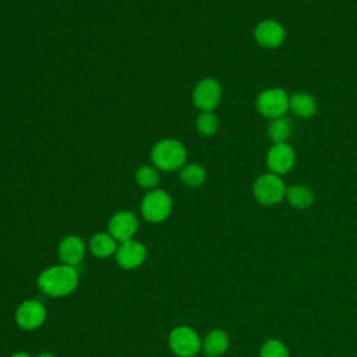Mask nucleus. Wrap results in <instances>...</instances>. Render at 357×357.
Returning a JSON list of instances; mask_svg holds the SVG:
<instances>
[{"label":"nucleus","instance_id":"0eeeda50","mask_svg":"<svg viewBox=\"0 0 357 357\" xmlns=\"http://www.w3.org/2000/svg\"><path fill=\"white\" fill-rule=\"evenodd\" d=\"M222 99L220 84L211 77L202 78L192 89V103L201 112H213Z\"/></svg>","mask_w":357,"mask_h":357},{"label":"nucleus","instance_id":"2eb2a0df","mask_svg":"<svg viewBox=\"0 0 357 357\" xmlns=\"http://www.w3.org/2000/svg\"><path fill=\"white\" fill-rule=\"evenodd\" d=\"M119 247V243L106 231H98L95 233L89 241H88V248H89V252L99 258V259H103V258H109L112 255L116 254V250Z\"/></svg>","mask_w":357,"mask_h":357},{"label":"nucleus","instance_id":"9b49d317","mask_svg":"<svg viewBox=\"0 0 357 357\" xmlns=\"http://www.w3.org/2000/svg\"><path fill=\"white\" fill-rule=\"evenodd\" d=\"M296 163V153L287 142L273 144L266 153V166L271 173L283 176L289 173Z\"/></svg>","mask_w":357,"mask_h":357},{"label":"nucleus","instance_id":"20e7f679","mask_svg":"<svg viewBox=\"0 0 357 357\" xmlns=\"http://www.w3.org/2000/svg\"><path fill=\"white\" fill-rule=\"evenodd\" d=\"M286 194V185L280 176L275 173H264L254 181L252 195L255 201L264 206L279 204Z\"/></svg>","mask_w":357,"mask_h":357},{"label":"nucleus","instance_id":"4be33fe9","mask_svg":"<svg viewBox=\"0 0 357 357\" xmlns=\"http://www.w3.org/2000/svg\"><path fill=\"white\" fill-rule=\"evenodd\" d=\"M259 357H290L286 344L279 339H269L264 342L259 349Z\"/></svg>","mask_w":357,"mask_h":357},{"label":"nucleus","instance_id":"aec40b11","mask_svg":"<svg viewBox=\"0 0 357 357\" xmlns=\"http://www.w3.org/2000/svg\"><path fill=\"white\" fill-rule=\"evenodd\" d=\"M291 134V123L287 117L282 116L271 120L268 127V137L273 144L286 142Z\"/></svg>","mask_w":357,"mask_h":357},{"label":"nucleus","instance_id":"dca6fc26","mask_svg":"<svg viewBox=\"0 0 357 357\" xmlns=\"http://www.w3.org/2000/svg\"><path fill=\"white\" fill-rule=\"evenodd\" d=\"M290 110L301 119H308L317 112V100L311 93L296 92L290 96Z\"/></svg>","mask_w":357,"mask_h":357},{"label":"nucleus","instance_id":"ddd939ff","mask_svg":"<svg viewBox=\"0 0 357 357\" xmlns=\"http://www.w3.org/2000/svg\"><path fill=\"white\" fill-rule=\"evenodd\" d=\"M85 250H86L85 241L77 234H70V236H66L59 243L57 255L61 264L78 268V265L85 257Z\"/></svg>","mask_w":357,"mask_h":357},{"label":"nucleus","instance_id":"f8f14e48","mask_svg":"<svg viewBox=\"0 0 357 357\" xmlns=\"http://www.w3.org/2000/svg\"><path fill=\"white\" fill-rule=\"evenodd\" d=\"M286 31L283 25L275 20H264L254 28L255 42L266 49H275L283 43Z\"/></svg>","mask_w":357,"mask_h":357},{"label":"nucleus","instance_id":"7ed1b4c3","mask_svg":"<svg viewBox=\"0 0 357 357\" xmlns=\"http://www.w3.org/2000/svg\"><path fill=\"white\" fill-rule=\"evenodd\" d=\"M141 215L146 222L162 223L165 222L173 209V199L166 190L155 188L149 190L141 201Z\"/></svg>","mask_w":357,"mask_h":357},{"label":"nucleus","instance_id":"9d476101","mask_svg":"<svg viewBox=\"0 0 357 357\" xmlns=\"http://www.w3.org/2000/svg\"><path fill=\"white\" fill-rule=\"evenodd\" d=\"M114 259L123 269H137L146 259V247L134 238L119 243Z\"/></svg>","mask_w":357,"mask_h":357},{"label":"nucleus","instance_id":"f3484780","mask_svg":"<svg viewBox=\"0 0 357 357\" xmlns=\"http://www.w3.org/2000/svg\"><path fill=\"white\" fill-rule=\"evenodd\" d=\"M284 198L296 209H307L314 202L312 191L304 184H293L287 187Z\"/></svg>","mask_w":357,"mask_h":357},{"label":"nucleus","instance_id":"39448f33","mask_svg":"<svg viewBox=\"0 0 357 357\" xmlns=\"http://www.w3.org/2000/svg\"><path fill=\"white\" fill-rule=\"evenodd\" d=\"M167 344L177 357H195L201 351L202 340L191 326L178 325L170 331Z\"/></svg>","mask_w":357,"mask_h":357},{"label":"nucleus","instance_id":"1a4fd4ad","mask_svg":"<svg viewBox=\"0 0 357 357\" xmlns=\"http://www.w3.org/2000/svg\"><path fill=\"white\" fill-rule=\"evenodd\" d=\"M46 308L38 300H24L15 310V324L24 331H35L46 321Z\"/></svg>","mask_w":357,"mask_h":357},{"label":"nucleus","instance_id":"6e6552de","mask_svg":"<svg viewBox=\"0 0 357 357\" xmlns=\"http://www.w3.org/2000/svg\"><path fill=\"white\" fill-rule=\"evenodd\" d=\"M139 227L138 218L131 211H119L112 215L107 223V233L117 241L123 243L134 238Z\"/></svg>","mask_w":357,"mask_h":357},{"label":"nucleus","instance_id":"5701e85b","mask_svg":"<svg viewBox=\"0 0 357 357\" xmlns=\"http://www.w3.org/2000/svg\"><path fill=\"white\" fill-rule=\"evenodd\" d=\"M11 357H32V356L28 354V353H25V351H17V353L11 354Z\"/></svg>","mask_w":357,"mask_h":357},{"label":"nucleus","instance_id":"b1692460","mask_svg":"<svg viewBox=\"0 0 357 357\" xmlns=\"http://www.w3.org/2000/svg\"><path fill=\"white\" fill-rule=\"evenodd\" d=\"M36 357H54L52 353H47V351H45V353H40V354H38Z\"/></svg>","mask_w":357,"mask_h":357},{"label":"nucleus","instance_id":"4468645a","mask_svg":"<svg viewBox=\"0 0 357 357\" xmlns=\"http://www.w3.org/2000/svg\"><path fill=\"white\" fill-rule=\"evenodd\" d=\"M229 349V336L222 329H212L202 339L201 350L206 357H220Z\"/></svg>","mask_w":357,"mask_h":357},{"label":"nucleus","instance_id":"423d86ee","mask_svg":"<svg viewBox=\"0 0 357 357\" xmlns=\"http://www.w3.org/2000/svg\"><path fill=\"white\" fill-rule=\"evenodd\" d=\"M258 113L266 119H278L290 109V98L282 88H268L262 91L255 100Z\"/></svg>","mask_w":357,"mask_h":357},{"label":"nucleus","instance_id":"a211bd4d","mask_svg":"<svg viewBox=\"0 0 357 357\" xmlns=\"http://www.w3.org/2000/svg\"><path fill=\"white\" fill-rule=\"evenodd\" d=\"M180 181L190 188L201 187L206 178V170L199 163H187L178 172Z\"/></svg>","mask_w":357,"mask_h":357},{"label":"nucleus","instance_id":"6ab92c4d","mask_svg":"<svg viewBox=\"0 0 357 357\" xmlns=\"http://www.w3.org/2000/svg\"><path fill=\"white\" fill-rule=\"evenodd\" d=\"M134 180L138 187L145 190H155L160 181V173L153 165L139 166L134 173Z\"/></svg>","mask_w":357,"mask_h":357},{"label":"nucleus","instance_id":"f03ea898","mask_svg":"<svg viewBox=\"0 0 357 357\" xmlns=\"http://www.w3.org/2000/svg\"><path fill=\"white\" fill-rule=\"evenodd\" d=\"M149 156L159 172H180L187 162V149L178 139L163 138L152 146Z\"/></svg>","mask_w":357,"mask_h":357},{"label":"nucleus","instance_id":"412c9836","mask_svg":"<svg viewBox=\"0 0 357 357\" xmlns=\"http://www.w3.org/2000/svg\"><path fill=\"white\" fill-rule=\"evenodd\" d=\"M219 120L213 112H201L195 119V130L202 137H212L218 132Z\"/></svg>","mask_w":357,"mask_h":357},{"label":"nucleus","instance_id":"f257e3e1","mask_svg":"<svg viewBox=\"0 0 357 357\" xmlns=\"http://www.w3.org/2000/svg\"><path fill=\"white\" fill-rule=\"evenodd\" d=\"M78 282L79 273L75 266L59 264L43 269L36 279V286L49 297H66L75 291Z\"/></svg>","mask_w":357,"mask_h":357}]
</instances>
